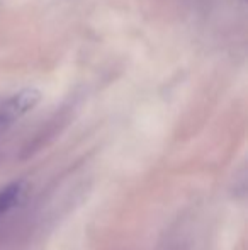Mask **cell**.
<instances>
[{"label":"cell","mask_w":248,"mask_h":250,"mask_svg":"<svg viewBox=\"0 0 248 250\" xmlns=\"http://www.w3.org/2000/svg\"><path fill=\"white\" fill-rule=\"evenodd\" d=\"M39 101V90L33 89V87H27V89L19 90L12 96L0 99V133L10 128L14 123L19 121L22 116H26L31 109L36 107Z\"/></svg>","instance_id":"cell-1"},{"label":"cell","mask_w":248,"mask_h":250,"mask_svg":"<svg viewBox=\"0 0 248 250\" xmlns=\"http://www.w3.org/2000/svg\"><path fill=\"white\" fill-rule=\"evenodd\" d=\"M27 184L24 181H14L0 188V220L10 214L26 198Z\"/></svg>","instance_id":"cell-2"}]
</instances>
